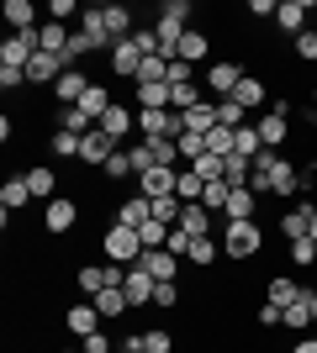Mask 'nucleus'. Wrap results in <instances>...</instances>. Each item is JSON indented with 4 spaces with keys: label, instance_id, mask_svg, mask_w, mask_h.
<instances>
[{
    "label": "nucleus",
    "instance_id": "nucleus-1",
    "mask_svg": "<svg viewBox=\"0 0 317 353\" xmlns=\"http://www.w3.org/2000/svg\"><path fill=\"white\" fill-rule=\"evenodd\" d=\"M259 253H265V227L259 221H222V259L254 264Z\"/></svg>",
    "mask_w": 317,
    "mask_h": 353
},
{
    "label": "nucleus",
    "instance_id": "nucleus-2",
    "mask_svg": "<svg viewBox=\"0 0 317 353\" xmlns=\"http://www.w3.org/2000/svg\"><path fill=\"white\" fill-rule=\"evenodd\" d=\"M101 259H111V264H137V259H143V237H137V227L111 221V227L101 232Z\"/></svg>",
    "mask_w": 317,
    "mask_h": 353
},
{
    "label": "nucleus",
    "instance_id": "nucleus-3",
    "mask_svg": "<svg viewBox=\"0 0 317 353\" xmlns=\"http://www.w3.org/2000/svg\"><path fill=\"white\" fill-rule=\"evenodd\" d=\"M43 227H48L53 237H69V232L79 227V201H75V195H59V201H48V206H43Z\"/></svg>",
    "mask_w": 317,
    "mask_h": 353
},
{
    "label": "nucleus",
    "instance_id": "nucleus-4",
    "mask_svg": "<svg viewBox=\"0 0 317 353\" xmlns=\"http://www.w3.org/2000/svg\"><path fill=\"white\" fill-rule=\"evenodd\" d=\"M238 85H243L238 59H211V63H206V90L217 95V101H227V95H233Z\"/></svg>",
    "mask_w": 317,
    "mask_h": 353
},
{
    "label": "nucleus",
    "instance_id": "nucleus-5",
    "mask_svg": "<svg viewBox=\"0 0 317 353\" xmlns=\"http://www.w3.org/2000/svg\"><path fill=\"white\" fill-rule=\"evenodd\" d=\"M312 6H317V0H280V6H275V27L286 32V37H302L307 21L317 16Z\"/></svg>",
    "mask_w": 317,
    "mask_h": 353
},
{
    "label": "nucleus",
    "instance_id": "nucleus-6",
    "mask_svg": "<svg viewBox=\"0 0 317 353\" xmlns=\"http://www.w3.org/2000/svg\"><path fill=\"white\" fill-rule=\"evenodd\" d=\"M64 332H75L79 343L95 338V332H101V311H95V301H75V306H64Z\"/></svg>",
    "mask_w": 317,
    "mask_h": 353
},
{
    "label": "nucleus",
    "instance_id": "nucleus-7",
    "mask_svg": "<svg viewBox=\"0 0 317 353\" xmlns=\"http://www.w3.org/2000/svg\"><path fill=\"white\" fill-rule=\"evenodd\" d=\"M265 195H280V201H302V169L291 159H275V169H270V179H265Z\"/></svg>",
    "mask_w": 317,
    "mask_h": 353
},
{
    "label": "nucleus",
    "instance_id": "nucleus-8",
    "mask_svg": "<svg viewBox=\"0 0 317 353\" xmlns=\"http://www.w3.org/2000/svg\"><path fill=\"white\" fill-rule=\"evenodd\" d=\"M95 79L85 69H79V63H69V69L59 74V85H53V105H79L85 101V90H90Z\"/></svg>",
    "mask_w": 317,
    "mask_h": 353
},
{
    "label": "nucleus",
    "instance_id": "nucleus-9",
    "mask_svg": "<svg viewBox=\"0 0 317 353\" xmlns=\"http://www.w3.org/2000/svg\"><path fill=\"white\" fill-rule=\"evenodd\" d=\"M153 290H159V280H153L148 269H127V280H122V295H127V306L133 311H143V306H153Z\"/></svg>",
    "mask_w": 317,
    "mask_h": 353
},
{
    "label": "nucleus",
    "instance_id": "nucleus-10",
    "mask_svg": "<svg viewBox=\"0 0 317 353\" xmlns=\"http://www.w3.org/2000/svg\"><path fill=\"white\" fill-rule=\"evenodd\" d=\"M59 185H64V179H59V169H53V163H32V169H27V190H32V201H43V206H48V201H59Z\"/></svg>",
    "mask_w": 317,
    "mask_h": 353
},
{
    "label": "nucleus",
    "instance_id": "nucleus-11",
    "mask_svg": "<svg viewBox=\"0 0 317 353\" xmlns=\"http://www.w3.org/2000/svg\"><path fill=\"white\" fill-rule=\"evenodd\" d=\"M137 269H148L159 285H169V280H180V269H185V259H175L169 248H148L143 259H137Z\"/></svg>",
    "mask_w": 317,
    "mask_h": 353
},
{
    "label": "nucleus",
    "instance_id": "nucleus-12",
    "mask_svg": "<svg viewBox=\"0 0 317 353\" xmlns=\"http://www.w3.org/2000/svg\"><path fill=\"white\" fill-rule=\"evenodd\" d=\"M117 148H122V143H111V137L95 127V132H85V143H79V163H85V169H106Z\"/></svg>",
    "mask_w": 317,
    "mask_h": 353
},
{
    "label": "nucleus",
    "instance_id": "nucleus-13",
    "mask_svg": "<svg viewBox=\"0 0 317 353\" xmlns=\"http://www.w3.org/2000/svg\"><path fill=\"white\" fill-rule=\"evenodd\" d=\"M95 127H101V132L111 137V143H127V137H133V127H137V111L117 101V105H111V111H106L101 121H95Z\"/></svg>",
    "mask_w": 317,
    "mask_h": 353
},
{
    "label": "nucleus",
    "instance_id": "nucleus-14",
    "mask_svg": "<svg viewBox=\"0 0 317 353\" xmlns=\"http://www.w3.org/2000/svg\"><path fill=\"white\" fill-rule=\"evenodd\" d=\"M101 11H106V32H111V43H127V37L137 32V16H133V6H122V0H106Z\"/></svg>",
    "mask_w": 317,
    "mask_h": 353
},
{
    "label": "nucleus",
    "instance_id": "nucleus-15",
    "mask_svg": "<svg viewBox=\"0 0 317 353\" xmlns=\"http://www.w3.org/2000/svg\"><path fill=\"white\" fill-rule=\"evenodd\" d=\"M175 185H180V169H148V174H137V195H148V201L175 195Z\"/></svg>",
    "mask_w": 317,
    "mask_h": 353
},
{
    "label": "nucleus",
    "instance_id": "nucleus-16",
    "mask_svg": "<svg viewBox=\"0 0 317 353\" xmlns=\"http://www.w3.org/2000/svg\"><path fill=\"white\" fill-rule=\"evenodd\" d=\"M106 69L117 74V79H137V69H143V53L133 48V37H127V43H117L111 53H106Z\"/></svg>",
    "mask_w": 317,
    "mask_h": 353
},
{
    "label": "nucleus",
    "instance_id": "nucleus-17",
    "mask_svg": "<svg viewBox=\"0 0 317 353\" xmlns=\"http://www.w3.org/2000/svg\"><path fill=\"white\" fill-rule=\"evenodd\" d=\"M79 32L95 43V53H101V48H106V53L117 48V43H111V32H106V11H101V6H85V11H79Z\"/></svg>",
    "mask_w": 317,
    "mask_h": 353
},
{
    "label": "nucleus",
    "instance_id": "nucleus-18",
    "mask_svg": "<svg viewBox=\"0 0 317 353\" xmlns=\"http://www.w3.org/2000/svg\"><path fill=\"white\" fill-rule=\"evenodd\" d=\"M175 59H185V63H201V59H211V32H201V27H191L175 43Z\"/></svg>",
    "mask_w": 317,
    "mask_h": 353
},
{
    "label": "nucleus",
    "instance_id": "nucleus-19",
    "mask_svg": "<svg viewBox=\"0 0 317 353\" xmlns=\"http://www.w3.org/2000/svg\"><path fill=\"white\" fill-rule=\"evenodd\" d=\"M254 206H259V195L249 185H233V195H227V206H222V221H254Z\"/></svg>",
    "mask_w": 317,
    "mask_h": 353
},
{
    "label": "nucleus",
    "instance_id": "nucleus-20",
    "mask_svg": "<svg viewBox=\"0 0 317 353\" xmlns=\"http://www.w3.org/2000/svg\"><path fill=\"white\" fill-rule=\"evenodd\" d=\"M211 227H222V216H211L201 201L180 211V232H191V237H211Z\"/></svg>",
    "mask_w": 317,
    "mask_h": 353
},
{
    "label": "nucleus",
    "instance_id": "nucleus-21",
    "mask_svg": "<svg viewBox=\"0 0 317 353\" xmlns=\"http://www.w3.org/2000/svg\"><path fill=\"white\" fill-rule=\"evenodd\" d=\"M32 206V190H27V174H11L6 185H0V211H27Z\"/></svg>",
    "mask_w": 317,
    "mask_h": 353
},
{
    "label": "nucleus",
    "instance_id": "nucleus-22",
    "mask_svg": "<svg viewBox=\"0 0 317 353\" xmlns=\"http://www.w3.org/2000/svg\"><path fill=\"white\" fill-rule=\"evenodd\" d=\"M307 285L302 280H291V274H275V280H265V301H275V306H296L302 301Z\"/></svg>",
    "mask_w": 317,
    "mask_h": 353
},
{
    "label": "nucleus",
    "instance_id": "nucleus-23",
    "mask_svg": "<svg viewBox=\"0 0 317 353\" xmlns=\"http://www.w3.org/2000/svg\"><path fill=\"white\" fill-rule=\"evenodd\" d=\"M0 16H6V27H11V32H32V27H37V6H32V0H6Z\"/></svg>",
    "mask_w": 317,
    "mask_h": 353
},
{
    "label": "nucleus",
    "instance_id": "nucleus-24",
    "mask_svg": "<svg viewBox=\"0 0 317 353\" xmlns=\"http://www.w3.org/2000/svg\"><path fill=\"white\" fill-rule=\"evenodd\" d=\"M185 117V132H201L206 137L211 127H222V117H217V101H201V105H191V111H180Z\"/></svg>",
    "mask_w": 317,
    "mask_h": 353
},
{
    "label": "nucleus",
    "instance_id": "nucleus-25",
    "mask_svg": "<svg viewBox=\"0 0 317 353\" xmlns=\"http://www.w3.org/2000/svg\"><path fill=\"white\" fill-rule=\"evenodd\" d=\"M117 221H122V227H143V221H153V201H148V195H127V201L117 206Z\"/></svg>",
    "mask_w": 317,
    "mask_h": 353
},
{
    "label": "nucleus",
    "instance_id": "nucleus-26",
    "mask_svg": "<svg viewBox=\"0 0 317 353\" xmlns=\"http://www.w3.org/2000/svg\"><path fill=\"white\" fill-rule=\"evenodd\" d=\"M254 127H259V137H265V148H275V153H280V143L291 137V121H286V117H275V111L254 117Z\"/></svg>",
    "mask_w": 317,
    "mask_h": 353
},
{
    "label": "nucleus",
    "instance_id": "nucleus-27",
    "mask_svg": "<svg viewBox=\"0 0 317 353\" xmlns=\"http://www.w3.org/2000/svg\"><path fill=\"white\" fill-rule=\"evenodd\" d=\"M53 127H64V132H75V137H85V132H95V121L79 111V105H59V117H53Z\"/></svg>",
    "mask_w": 317,
    "mask_h": 353
},
{
    "label": "nucleus",
    "instance_id": "nucleus-28",
    "mask_svg": "<svg viewBox=\"0 0 317 353\" xmlns=\"http://www.w3.org/2000/svg\"><path fill=\"white\" fill-rule=\"evenodd\" d=\"M37 37H43V53H59V59H64V48H69V37H75V32L64 27V21H43V27H37Z\"/></svg>",
    "mask_w": 317,
    "mask_h": 353
},
{
    "label": "nucleus",
    "instance_id": "nucleus-29",
    "mask_svg": "<svg viewBox=\"0 0 317 353\" xmlns=\"http://www.w3.org/2000/svg\"><path fill=\"white\" fill-rule=\"evenodd\" d=\"M175 195H180L185 206H196L201 195H206V179H201L196 169H191V163H185V169H180V185H175Z\"/></svg>",
    "mask_w": 317,
    "mask_h": 353
},
{
    "label": "nucleus",
    "instance_id": "nucleus-30",
    "mask_svg": "<svg viewBox=\"0 0 317 353\" xmlns=\"http://www.w3.org/2000/svg\"><path fill=\"white\" fill-rule=\"evenodd\" d=\"M95 311H101L106 322H122L133 306H127V295H122V290H101V295H95Z\"/></svg>",
    "mask_w": 317,
    "mask_h": 353
},
{
    "label": "nucleus",
    "instance_id": "nucleus-31",
    "mask_svg": "<svg viewBox=\"0 0 317 353\" xmlns=\"http://www.w3.org/2000/svg\"><path fill=\"white\" fill-rule=\"evenodd\" d=\"M79 143H85V137L64 132V127H53V132H48V148H53V159H75V163H79Z\"/></svg>",
    "mask_w": 317,
    "mask_h": 353
},
{
    "label": "nucleus",
    "instance_id": "nucleus-32",
    "mask_svg": "<svg viewBox=\"0 0 317 353\" xmlns=\"http://www.w3.org/2000/svg\"><path fill=\"white\" fill-rule=\"evenodd\" d=\"M233 148H238V132H233V127H211V132H206V153L233 159Z\"/></svg>",
    "mask_w": 317,
    "mask_h": 353
},
{
    "label": "nucleus",
    "instance_id": "nucleus-33",
    "mask_svg": "<svg viewBox=\"0 0 317 353\" xmlns=\"http://www.w3.org/2000/svg\"><path fill=\"white\" fill-rule=\"evenodd\" d=\"M101 174L111 179V185H122V179H137V174H133V153H127V148H117V153H111V163H106Z\"/></svg>",
    "mask_w": 317,
    "mask_h": 353
},
{
    "label": "nucleus",
    "instance_id": "nucleus-34",
    "mask_svg": "<svg viewBox=\"0 0 317 353\" xmlns=\"http://www.w3.org/2000/svg\"><path fill=\"white\" fill-rule=\"evenodd\" d=\"M185 264H191V269H211V264H217V243H211V237H196L191 253H185Z\"/></svg>",
    "mask_w": 317,
    "mask_h": 353
},
{
    "label": "nucleus",
    "instance_id": "nucleus-35",
    "mask_svg": "<svg viewBox=\"0 0 317 353\" xmlns=\"http://www.w3.org/2000/svg\"><path fill=\"white\" fill-rule=\"evenodd\" d=\"M180 211H185L180 195H164V201H153V221H164V227H180Z\"/></svg>",
    "mask_w": 317,
    "mask_h": 353
},
{
    "label": "nucleus",
    "instance_id": "nucleus-36",
    "mask_svg": "<svg viewBox=\"0 0 317 353\" xmlns=\"http://www.w3.org/2000/svg\"><path fill=\"white\" fill-rule=\"evenodd\" d=\"M175 343H180V338H175L169 327H148V332H143V348H148V353H175Z\"/></svg>",
    "mask_w": 317,
    "mask_h": 353
},
{
    "label": "nucleus",
    "instance_id": "nucleus-37",
    "mask_svg": "<svg viewBox=\"0 0 317 353\" xmlns=\"http://www.w3.org/2000/svg\"><path fill=\"white\" fill-rule=\"evenodd\" d=\"M191 169H196L201 179H206V185H217V179H227L222 169H227V159H217V153H201L196 163H191Z\"/></svg>",
    "mask_w": 317,
    "mask_h": 353
},
{
    "label": "nucleus",
    "instance_id": "nucleus-38",
    "mask_svg": "<svg viewBox=\"0 0 317 353\" xmlns=\"http://www.w3.org/2000/svg\"><path fill=\"white\" fill-rule=\"evenodd\" d=\"M169 232H175V227H164V221H143V227H137V237H143V253H148V248H164Z\"/></svg>",
    "mask_w": 317,
    "mask_h": 353
},
{
    "label": "nucleus",
    "instance_id": "nucleus-39",
    "mask_svg": "<svg viewBox=\"0 0 317 353\" xmlns=\"http://www.w3.org/2000/svg\"><path fill=\"white\" fill-rule=\"evenodd\" d=\"M291 48H296V59L312 69V63H317V27H307L302 37H291Z\"/></svg>",
    "mask_w": 317,
    "mask_h": 353
},
{
    "label": "nucleus",
    "instance_id": "nucleus-40",
    "mask_svg": "<svg viewBox=\"0 0 317 353\" xmlns=\"http://www.w3.org/2000/svg\"><path fill=\"white\" fill-rule=\"evenodd\" d=\"M222 174H227V185H249V174H254V159H243V153H233Z\"/></svg>",
    "mask_w": 317,
    "mask_h": 353
},
{
    "label": "nucleus",
    "instance_id": "nucleus-41",
    "mask_svg": "<svg viewBox=\"0 0 317 353\" xmlns=\"http://www.w3.org/2000/svg\"><path fill=\"white\" fill-rule=\"evenodd\" d=\"M291 264H296V269L317 264V243H312V237H296V243H291Z\"/></svg>",
    "mask_w": 317,
    "mask_h": 353
},
{
    "label": "nucleus",
    "instance_id": "nucleus-42",
    "mask_svg": "<svg viewBox=\"0 0 317 353\" xmlns=\"http://www.w3.org/2000/svg\"><path fill=\"white\" fill-rule=\"evenodd\" d=\"M175 143H180V159H185V163H196L201 153H206V137H201V132H180Z\"/></svg>",
    "mask_w": 317,
    "mask_h": 353
},
{
    "label": "nucleus",
    "instance_id": "nucleus-43",
    "mask_svg": "<svg viewBox=\"0 0 317 353\" xmlns=\"http://www.w3.org/2000/svg\"><path fill=\"white\" fill-rule=\"evenodd\" d=\"M175 306H180V280H169V285L153 290V311H175Z\"/></svg>",
    "mask_w": 317,
    "mask_h": 353
},
{
    "label": "nucleus",
    "instance_id": "nucleus-44",
    "mask_svg": "<svg viewBox=\"0 0 317 353\" xmlns=\"http://www.w3.org/2000/svg\"><path fill=\"white\" fill-rule=\"evenodd\" d=\"M259 327H265V332H270V327H286V306H275V301H259Z\"/></svg>",
    "mask_w": 317,
    "mask_h": 353
},
{
    "label": "nucleus",
    "instance_id": "nucleus-45",
    "mask_svg": "<svg viewBox=\"0 0 317 353\" xmlns=\"http://www.w3.org/2000/svg\"><path fill=\"white\" fill-rule=\"evenodd\" d=\"M180 85H196V63L175 59V63H169V90H180Z\"/></svg>",
    "mask_w": 317,
    "mask_h": 353
},
{
    "label": "nucleus",
    "instance_id": "nucleus-46",
    "mask_svg": "<svg viewBox=\"0 0 317 353\" xmlns=\"http://www.w3.org/2000/svg\"><path fill=\"white\" fill-rule=\"evenodd\" d=\"M21 85H27V69H16V63H0V90H6V95H16Z\"/></svg>",
    "mask_w": 317,
    "mask_h": 353
},
{
    "label": "nucleus",
    "instance_id": "nucleus-47",
    "mask_svg": "<svg viewBox=\"0 0 317 353\" xmlns=\"http://www.w3.org/2000/svg\"><path fill=\"white\" fill-rule=\"evenodd\" d=\"M85 53H95V43L85 37V32H75V37H69V48H64V59H69V63H79Z\"/></svg>",
    "mask_w": 317,
    "mask_h": 353
},
{
    "label": "nucleus",
    "instance_id": "nucleus-48",
    "mask_svg": "<svg viewBox=\"0 0 317 353\" xmlns=\"http://www.w3.org/2000/svg\"><path fill=\"white\" fill-rule=\"evenodd\" d=\"M79 11H85L79 0H53V6H48V16H53V21H69V16H79Z\"/></svg>",
    "mask_w": 317,
    "mask_h": 353
},
{
    "label": "nucleus",
    "instance_id": "nucleus-49",
    "mask_svg": "<svg viewBox=\"0 0 317 353\" xmlns=\"http://www.w3.org/2000/svg\"><path fill=\"white\" fill-rule=\"evenodd\" d=\"M191 105H201V90L196 85H180V90H175V111H191Z\"/></svg>",
    "mask_w": 317,
    "mask_h": 353
},
{
    "label": "nucleus",
    "instance_id": "nucleus-50",
    "mask_svg": "<svg viewBox=\"0 0 317 353\" xmlns=\"http://www.w3.org/2000/svg\"><path fill=\"white\" fill-rule=\"evenodd\" d=\"M275 6H280V0H249V16H259V21H275Z\"/></svg>",
    "mask_w": 317,
    "mask_h": 353
},
{
    "label": "nucleus",
    "instance_id": "nucleus-51",
    "mask_svg": "<svg viewBox=\"0 0 317 353\" xmlns=\"http://www.w3.org/2000/svg\"><path fill=\"white\" fill-rule=\"evenodd\" d=\"M79 348H85V353H111V338H106V332H95V338H85Z\"/></svg>",
    "mask_w": 317,
    "mask_h": 353
},
{
    "label": "nucleus",
    "instance_id": "nucleus-52",
    "mask_svg": "<svg viewBox=\"0 0 317 353\" xmlns=\"http://www.w3.org/2000/svg\"><path fill=\"white\" fill-rule=\"evenodd\" d=\"M286 353H317V332H302V338L291 343V348H286Z\"/></svg>",
    "mask_w": 317,
    "mask_h": 353
},
{
    "label": "nucleus",
    "instance_id": "nucleus-53",
    "mask_svg": "<svg viewBox=\"0 0 317 353\" xmlns=\"http://www.w3.org/2000/svg\"><path fill=\"white\" fill-rule=\"evenodd\" d=\"M122 353H148L143 348V332H127V338H122Z\"/></svg>",
    "mask_w": 317,
    "mask_h": 353
},
{
    "label": "nucleus",
    "instance_id": "nucleus-54",
    "mask_svg": "<svg viewBox=\"0 0 317 353\" xmlns=\"http://www.w3.org/2000/svg\"><path fill=\"white\" fill-rule=\"evenodd\" d=\"M53 353H85V348H53Z\"/></svg>",
    "mask_w": 317,
    "mask_h": 353
},
{
    "label": "nucleus",
    "instance_id": "nucleus-55",
    "mask_svg": "<svg viewBox=\"0 0 317 353\" xmlns=\"http://www.w3.org/2000/svg\"><path fill=\"white\" fill-rule=\"evenodd\" d=\"M307 237H312V243H317V216H312V232H307Z\"/></svg>",
    "mask_w": 317,
    "mask_h": 353
},
{
    "label": "nucleus",
    "instance_id": "nucleus-56",
    "mask_svg": "<svg viewBox=\"0 0 317 353\" xmlns=\"http://www.w3.org/2000/svg\"><path fill=\"white\" fill-rule=\"evenodd\" d=\"M312 11H317V6H312Z\"/></svg>",
    "mask_w": 317,
    "mask_h": 353
}]
</instances>
